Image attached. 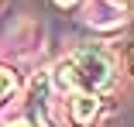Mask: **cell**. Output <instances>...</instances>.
I'll use <instances>...</instances> for the list:
<instances>
[{
  "label": "cell",
  "instance_id": "obj_1",
  "mask_svg": "<svg viewBox=\"0 0 134 127\" xmlns=\"http://www.w3.org/2000/svg\"><path fill=\"white\" fill-rule=\"evenodd\" d=\"M55 83L72 93H100L114 83V59L100 45H83L55 69Z\"/></svg>",
  "mask_w": 134,
  "mask_h": 127
},
{
  "label": "cell",
  "instance_id": "obj_2",
  "mask_svg": "<svg viewBox=\"0 0 134 127\" xmlns=\"http://www.w3.org/2000/svg\"><path fill=\"white\" fill-rule=\"evenodd\" d=\"M96 110H100V96H96V93H72V100H69V117H72V124H79V127L93 124Z\"/></svg>",
  "mask_w": 134,
  "mask_h": 127
},
{
  "label": "cell",
  "instance_id": "obj_3",
  "mask_svg": "<svg viewBox=\"0 0 134 127\" xmlns=\"http://www.w3.org/2000/svg\"><path fill=\"white\" fill-rule=\"evenodd\" d=\"M14 89H17V76H14L7 65H0V103H4V100H10Z\"/></svg>",
  "mask_w": 134,
  "mask_h": 127
},
{
  "label": "cell",
  "instance_id": "obj_4",
  "mask_svg": "<svg viewBox=\"0 0 134 127\" xmlns=\"http://www.w3.org/2000/svg\"><path fill=\"white\" fill-rule=\"evenodd\" d=\"M7 127H48V124H45V120H38V117H31V113H28V117H21V120H14V124H7Z\"/></svg>",
  "mask_w": 134,
  "mask_h": 127
},
{
  "label": "cell",
  "instance_id": "obj_5",
  "mask_svg": "<svg viewBox=\"0 0 134 127\" xmlns=\"http://www.w3.org/2000/svg\"><path fill=\"white\" fill-rule=\"evenodd\" d=\"M55 4H59V7H76L79 0H55Z\"/></svg>",
  "mask_w": 134,
  "mask_h": 127
},
{
  "label": "cell",
  "instance_id": "obj_6",
  "mask_svg": "<svg viewBox=\"0 0 134 127\" xmlns=\"http://www.w3.org/2000/svg\"><path fill=\"white\" fill-rule=\"evenodd\" d=\"M127 65L134 69V45H131V52H127Z\"/></svg>",
  "mask_w": 134,
  "mask_h": 127
}]
</instances>
